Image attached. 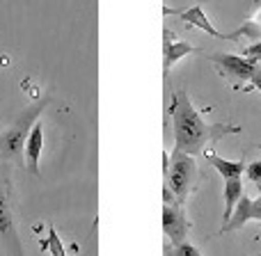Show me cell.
Instances as JSON below:
<instances>
[{
	"label": "cell",
	"mask_w": 261,
	"mask_h": 256,
	"mask_svg": "<svg viewBox=\"0 0 261 256\" xmlns=\"http://www.w3.org/2000/svg\"><path fill=\"white\" fill-rule=\"evenodd\" d=\"M163 204H179V202H176V197L172 194V190L167 188V185H163Z\"/></svg>",
	"instance_id": "obj_20"
},
{
	"label": "cell",
	"mask_w": 261,
	"mask_h": 256,
	"mask_svg": "<svg viewBox=\"0 0 261 256\" xmlns=\"http://www.w3.org/2000/svg\"><path fill=\"white\" fill-rule=\"evenodd\" d=\"M204 158H206V162L225 181L227 179H241V176L245 174V160H243V158H241V160H227V158L218 156L216 151H206V153H204Z\"/></svg>",
	"instance_id": "obj_10"
},
{
	"label": "cell",
	"mask_w": 261,
	"mask_h": 256,
	"mask_svg": "<svg viewBox=\"0 0 261 256\" xmlns=\"http://www.w3.org/2000/svg\"><path fill=\"white\" fill-rule=\"evenodd\" d=\"M163 234L170 238L172 245L186 243L188 236V220L181 204H163Z\"/></svg>",
	"instance_id": "obj_6"
},
{
	"label": "cell",
	"mask_w": 261,
	"mask_h": 256,
	"mask_svg": "<svg viewBox=\"0 0 261 256\" xmlns=\"http://www.w3.org/2000/svg\"><path fill=\"white\" fill-rule=\"evenodd\" d=\"M163 12H165V14H174V16H179L184 23H188V25H193V27H199V30H204L206 35H211V37L225 39V35H222V32H218L216 27L211 25V21L206 18L202 5H190L188 9H170V7H165Z\"/></svg>",
	"instance_id": "obj_8"
},
{
	"label": "cell",
	"mask_w": 261,
	"mask_h": 256,
	"mask_svg": "<svg viewBox=\"0 0 261 256\" xmlns=\"http://www.w3.org/2000/svg\"><path fill=\"white\" fill-rule=\"evenodd\" d=\"M170 117L174 126V149L188 156H197L206 142H218L231 133H241V126L231 124H206L197 108L193 105L188 92L181 87L172 96Z\"/></svg>",
	"instance_id": "obj_1"
},
{
	"label": "cell",
	"mask_w": 261,
	"mask_h": 256,
	"mask_svg": "<svg viewBox=\"0 0 261 256\" xmlns=\"http://www.w3.org/2000/svg\"><path fill=\"white\" fill-rule=\"evenodd\" d=\"M250 87H254L257 92H261V64H257V71H254L252 80H250Z\"/></svg>",
	"instance_id": "obj_19"
},
{
	"label": "cell",
	"mask_w": 261,
	"mask_h": 256,
	"mask_svg": "<svg viewBox=\"0 0 261 256\" xmlns=\"http://www.w3.org/2000/svg\"><path fill=\"white\" fill-rule=\"evenodd\" d=\"M259 149H261V144H259Z\"/></svg>",
	"instance_id": "obj_21"
},
{
	"label": "cell",
	"mask_w": 261,
	"mask_h": 256,
	"mask_svg": "<svg viewBox=\"0 0 261 256\" xmlns=\"http://www.w3.org/2000/svg\"><path fill=\"white\" fill-rule=\"evenodd\" d=\"M197 162H195V156H188L184 151H176L170 156V169L165 174V185L172 190V194L176 197V202L184 204L188 199V194L195 190V183H197Z\"/></svg>",
	"instance_id": "obj_3"
},
{
	"label": "cell",
	"mask_w": 261,
	"mask_h": 256,
	"mask_svg": "<svg viewBox=\"0 0 261 256\" xmlns=\"http://www.w3.org/2000/svg\"><path fill=\"white\" fill-rule=\"evenodd\" d=\"M245 174H248V179L257 185L261 192V160H254V162H250V165H245Z\"/></svg>",
	"instance_id": "obj_16"
},
{
	"label": "cell",
	"mask_w": 261,
	"mask_h": 256,
	"mask_svg": "<svg viewBox=\"0 0 261 256\" xmlns=\"http://www.w3.org/2000/svg\"><path fill=\"white\" fill-rule=\"evenodd\" d=\"M252 220L261 222V192H259L257 199H252Z\"/></svg>",
	"instance_id": "obj_18"
},
{
	"label": "cell",
	"mask_w": 261,
	"mask_h": 256,
	"mask_svg": "<svg viewBox=\"0 0 261 256\" xmlns=\"http://www.w3.org/2000/svg\"><path fill=\"white\" fill-rule=\"evenodd\" d=\"M163 35H165L163 37V76L167 78L170 71H172V67H174L181 58L195 53L197 48H195L193 44H188V41H174L170 30H165Z\"/></svg>",
	"instance_id": "obj_7"
},
{
	"label": "cell",
	"mask_w": 261,
	"mask_h": 256,
	"mask_svg": "<svg viewBox=\"0 0 261 256\" xmlns=\"http://www.w3.org/2000/svg\"><path fill=\"white\" fill-rule=\"evenodd\" d=\"M250 220H252V199L243 194V197L239 199V204H236L234 213H231V220L227 222V224H222L220 234H227V231L241 229V226H245Z\"/></svg>",
	"instance_id": "obj_11"
},
{
	"label": "cell",
	"mask_w": 261,
	"mask_h": 256,
	"mask_svg": "<svg viewBox=\"0 0 261 256\" xmlns=\"http://www.w3.org/2000/svg\"><path fill=\"white\" fill-rule=\"evenodd\" d=\"M241 37H250V39L254 37L257 41H261V7L248 18V23H243L236 32L225 35V39H241Z\"/></svg>",
	"instance_id": "obj_13"
},
{
	"label": "cell",
	"mask_w": 261,
	"mask_h": 256,
	"mask_svg": "<svg viewBox=\"0 0 261 256\" xmlns=\"http://www.w3.org/2000/svg\"><path fill=\"white\" fill-rule=\"evenodd\" d=\"M46 105H48V99L30 105V108L14 122L12 128H7L0 135V158H3V160H16V158L21 156V151L25 149L28 135H30L32 126L37 124V119H39L41 110H44Z\"/></svg>",
	"instance_id": "obj_2"
},
{
	"label": "cell",
	"mask_w": 261,
	"mask_h": 256,
	"mask_svg": "<svg viewBox=\"0 0 261 256\" xmlns=\"http://www.w3.org/2000/svg\"><path fill=\"white\" fill-rule=\"evenodd\" d=\"M208 60L220 67L222 76L231 78V80H236V82H250L254 71H257V64H252L248 58H243V55L213 53V55H208Z\"/></svg>",
	"instance_id": "obj_4"
},
{
	"label": "cell",
	"mask_w": 261,
	"mask_h": 256,
	"mask_svg": "<svg viewBox=\"0 0 261 256\" xmlns=\"http://www.w3.org/2000/svg\"><path fill=\"white\" fill-rule=\"evenodd\" d=\"M241 197H243V181L227 179L225 181V211H222V222H225V224L231 220V213H234Z\"/></svg>",
	"instance_id": "obj_12"
},
{
	"label": "cell",
	"mask_w": 261,
	"mask_h": 256,
	"mask_svg": "<svg viewBox=\"0 0 261 256\" xmlns=\"http://www.w3.org/2000/svg\"><path fill=\"white\" fill-rule=\"evenodd\" d=\"M39 122L32 126L30 135L25 139V158H28V172L32 176H39V156H41V149H44V130H41Z\"/></svg>",
	"instance_id": "obj_9"
},
{
	"label": "cell",
	"mask_w": 261,
	"mask_h": 256,
	"mask_svg": "<svg viewBox=\"0 0 261 256\" xmlns=\"http://www.w3.org/2000/svg\"><path fill=\"white\" fill-rule=\"evenodd\" d=\"M41 249H44V252H50V256H67L55 226H48V238L41 240Z\"/></svg>",
	"instance_id": "obj_14"
},
{
	"label": "cell",
	"mask_w": 261,
	"mask_h": 256,
	"mask_svg": "<svg viewBox=\"0 0 261 256\" xmlns=\"http://www.w3.org/2000/svg\"><path fill=\"white\" fill-rule=\"evenodd\" d=\"M163 254L165 256H202V252H199L195 245H190V243H181V245L167 243L165 247H163Z\"/></svg>",
	"instance_id": "obj_15"
},
{
	"label": "cell",
	"mask_w": 261,
	"mask_h": 256,
	"mask_svg": "<svg viewBox=\"0 0 261 256\" xmlns=\"http://www.w3.org/2000/svg\"><path fill=\"white\" fill-rule=\"evenodd\" d=\"M243 58H248L252 64H261V41H254L243 50Z\"/></svg>",
	"instance_id": "obj_17"
},
{
	"label": "cell",
	"mask_w": 261,
	"mask_h": 256,
	"mask_svg": "<svg viewBox=\"0 0 261 256\" xmlns=\"http://www.w3.org/2000/svg\"><path fill=\"white\" fill-rule=\"evenodd\" d=\"M0 240H3V245L7 247V252L12 256H23L21 240H18L16 224H14V213H12V206H9L3 181H0Z\"/></svg>",
	"instance_id": "obj_5"
}]
</instances>
